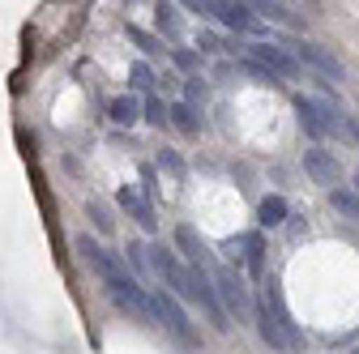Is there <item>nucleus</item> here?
Returning a JSON list of instances; mask_svg holds the SVG:
<instances>
[{"instance_id":"obj_8","label":"nucleus","mask_w":359,"mask_h":354,"mask_svg":"<svg viewBox=\"0 0 359 354\" xmlns=\"http://www.w3.org/2000/svg\"><path fill=\"white\" fill-rule=\"evenodd\" d=\"M295 60L299 64H308V69H317L321 77H330V81H342V60L330 52V48H321V43H295Z\"/></svg>"},{"instance_id":"obj_10","label":"nucleus","mask_w":359,"mask_h":354,"mask_svg":"<svg viewBox=\"0 0 359 354\" xmlns=\"http://www.w3.org/2000/svg\"><path fill=\"white\" fill-rule=\"evenodd\" d=\"M107 115L116 120V124H124V128H133L142 115H146V103L137 99V94H116L111 103H107Z\"/></svg>"},{"instance_id":"obj_24","label":"nucleus","mask_w":359,"mask_h":354,"mask_svg":"<svg viewBox=\"0 0 359 354\" xmlns=\"http://www.w3.org/2000/svg\"><path fill=\"white\" fill-rule=\"evenodd\" d=\"M171 56H175V64H180V69H193V64H197V56H193V52H171Z\"/></svg>"},{"instance_id":"obj_27","label":"nucleus","mask_w":359,"mask_h":354,"mask_svg":"<svg viewBox=\"0 0 359 354\" xmlns=\"http://www.w3.org/2000/svg\"><path fill=\"white\" fill-rule=\"evenodd\" d=\"M351 354H359V350H351Z\"/></svg>"},{"instance_id":"obj_13","label":"nucleus","mask_w":359,"mask_h":354,"mask_svg":"<svg viewBox=\"0 0 359 354\" xmlns=\"http://www.w3.org/2000/svg\"><path fill=\"white\" fill-rule=\"evenodd\" d=\"M175 248L189 256V264H205V260H210V256H205V243L197 239L193 227H175Z\"/></svg>"},{"instance_id":"obj_5","label":"nucleus","mask_w":359,"mask_h":354,"mask_svg":"<svg viewBox=\"0 0 359 354\" xmlns=\"http://www.w3.org/2000/svg\"><path fill=\"white\" fill-rule=\"evenodd\" d=\"M244 56L248 60H257L269 77H278V81H291V77H299V60L291 56V52H283V48H274V43H248L244 48Z\"/></svg>"},{"instance_id":"obj_4","label":"nucleus","mask_w":359,"mask_h":354,"mask_svg":"<svg viewBox=\"0 0 359 354\" xmlns=\"http://www.w3.org/2000/svg\"><path fill=\"white\" fill-rule=\"evenodd\" d=\"M77 252L90 260V269L103 278V286H107V282H120V278H137V274H133L116 252H107L99 239H90V235H77Z\"/></svg>"},{"instance_id":"obj_12","label":"nucleus","mask_w":359,"mask_h":354,"mask_svg":"<svg viewBox=\"0 0 359 354\" xmlns=\"http://www.w3.org/2000/svg\"><path fill=\"white\" fill-rule=\"evenodd\" d=\"M287 213H291V209H287V197L274 192V197H261V205H257V222H261V227H283Z\"/></svg>"},{"instance_id":"obj_23","label":"nucleus","mask_w":359,"mask_h":354,"mask_svg":"<svg viewBox=\"0 0 359 354\" xmlns=\"http://www.w3.org/2000/svg\"><path fill=\"white\" fill-rule=\"evenodd\" d=\"M184 94H189V103L197 107V103H205V85H201V81H189V85H184Z\"/></svg>"},{"instance_id":"obj_9","label":"nucleus","mask_w":359,"mask_h":354,"mask_svg":"<svg viewBox=\"0 0 359 354\" xmlns=\"http://www.w3.org/2000/svg\"><path fill=\"white\" fill-rule=\"evenodd\" d=\"M261 307H265V312L274 316V320H278V325H283V329H287V333H291V337L299 341V346H304V333H299V325L291 320V312H287V303H283L278 278H265V303H261Z\"/></svg>"},{"instance_id":"obj_6","label":"nucleus","mask_w":359,"mask_h":354,"mask_svg":"<svg viewBox=\"0 0 359 354\" xmlns=\"http://www.w3.org/2000/svg\"><path fill=\"white\" fill-rule=\"evenodd\" d=\"M227 256L236 264H244L252 278H261L265 274V239H261V231H248L240 239H227Z\"/></svg>"},{"instance_id":"obj_1","label":"nucleus","mask_w":359,"mask_h":354,"mask_svg":"<svg viewBox=\"0 0 359 354\" xmlns=\"http://www.w3.org/2000/svg\"><path fill=\"white\" fill-rule=\"evenodd\" d=\"M295 115L308 137H351V115H342L330 99H295Z\"/></svg>"},{"instance_id":"obj_18","label":"nucleus","mask_w":359,"mask_h":354,"mask_svg":"<svg viewBox=\"0 0 359 354\" xmlns=\"http://www.w3.org/2000/svg\"><path fill=\"white\" fill-rule=\"evenodd\" d=\"M128 269L137 274V282L150 274V248L146 243H128Z\"/></svg>"},{"instance_id":"obj_15","label":"nucleus","mask_w":359,"mask_h":354,"mask_svg":"<svg viewBox=\"0 0 359 354\" xmlns=\"http://www.w3.org/2000/svg\"><path fill=\"white\" fill-rule=\"evenodd\" d=\"M154 26H158V34H167V38H180V30H184V26H180V9L167 5V0L154 9Z\"/></svg>"},{"instance_id":"obj_17","label":"nucleus","mask_w":359,"mask_h":354,"mask_svg":"<svg viewBox=\"0 0 359 354\" xmlns=\"http://www.w3.org/2000/svg\"><path fill=\"white\" fill-rule=\"evenodd\" d=\"M128 81H133V94H154V73H150L146 60H137L128 69Z\"/></svg>"},{"instance_id":"obj_11","label":"nucleus","mask_w":359,"mask_h":354,"mask_svg":"<svg viewBox=\"0 0 359 354\" xmlns=\"http://www.w3.org/2000/svg\"><path fill=\"white\" fill-rule=\"evenodd\" d=\"M120 205L133 213V218H137V222H142V231H154L158 222H154V209H150V201L137 192V188H120Z\"/></svg>"},{"instance_id":"obj_19","label":"nucleus","mask_w":359,"mask_h":354,"mask_svg":"<svg viewBox=\"0 0 359 354\" xmlns=\"http://www.w3.org/2000/svg\"><path fill=\"white\" fill-rule=\"evenodd\" d=\"M146 120H150L154 128H167V124H171V115H167V107H163V103H158L154 94H146Z\"/></svg>"},{"instance_id":"obj_16","label":"nucleus","mask_w":359,"mask_h":354,"mask_svg":"<svg viewBox=\"0 0 359 354\" xmlns=\"http://www.w3.org/2000/svg\"><path fill=\"white\" fill-rule=\"evenodd\" d=\"M330 205H334L338 213H346L351 222H359V192H351V188H334V192H330Z\"/></svg>"},{"instance_id":"obj_21","label":"nucleus","mask_w":359,"mask_h":354,"mask_svg":"<svg viewBox=\"0 0 359 354\" xmlns=\"http://www.w3.org/2000/svg\"><path fill=\"white\" fill-rule=\"evenodd\" d=\"M86 213H90V218H95V227H99L103 235H107V231L116 227V222H111V213H107V209H103L99 201H90V205H86Z\"/></svg>"},{"instance_id":"obj_2","label":"nucleus","mask_w":359,"mask_h":354,"mask_svg":"<svg viewBox=\"0 0 359 354\" xmlns=\"http://www.w3.org/2000/svg\"><path fill=\"white\" fill-rule=\"evenodd\" d=\"M210 278H214L218 303L227 307V316H231L236 325H257V303H252V295H248L244 278L231 269V264H214V269H210Z\"/></svg>"},{"instance_id":"obj_14","label":"nucleus","mask_w":359,"mask_h":354,"mask_svg":"<svg viewBox=\"0 0 359 354\" xmlns=\"http://www.w3.org/2000/svg\"><path fill=\"white\" fill-rule=\"evenodd\" d=\"M167 115H171V124H175L180 132H189V137L201 128V120H197V107H193V103H171V107H167Z\"/></svg>"},{"instance_id":"obj_25","label":"nucleus","mask_w":359,"mask_h":354,"mask_svg":"<svg viewBox=\"0 0 359 354\" xmlns=\"http://www.w3.org/2000/svg\"><path fill=\"white\" fill-rule=\"evenodd\" d=\"M351 137L359 141V115H351Z\"/></svg>"},{"instance_id":"obj_20","label":"nucleus","mask_w":359,"mask_h":354,"mask_svg":"<svg viewBox=\"0 0 359 354\" xmlns=\"http://www.w3.org/2000/svg\"><path fill=\"white\" fill-rule=\"evenodd\" d=\"M128 38H133V43H137V48H142L146 56H158V52H163V48H158V43H154V38H150V34L142 30V26H128Z\"/></svg>"},{"instance_id":"obj_3","label":"nucleus","mask_w":359,"mask_h":354,"mask_svg":"<svg viewBox=\"0 0 359 354\" xmlns=\"http://www.w3.org/2000/svg\"><path fill=\"white\" fill-rule=\"evenodd\" d=\"M150 299H154V325H163L171 337H180L184 346H193V341H197L193 320L184 316V307L175 303V295H171V290H150Z\"/></svg>"},{"instance_id":"obj_26","label":"nucleus","mask_w":359,"mask_h":354,"mask_svg":"<svg viewBox=\"0 0 359 354\" xmlns=\"http://www.w3.org/2000/svg\"><path fill=\"white\" fill-rule=\"evenodd\" d=\"M355 192H359V171H355Z\"/></svg>"},{"instance_id":"obj_22","label":"nucleus","mask_w":359,"mask_h":354,"mask_svg":"<svg viewBox=\"0 0 359 354\" xmlns=\"http://www.w3.org/2000/svg\"><path fill=\"white\" fill-rule=\"evenodd\" d=\"M158 167H163V171H171V175H184V162H180L171 150H163V154H158Z\"/></svg>"},{"instance_id":"obj_7","label":"nucleus","mask_w":359,"mask_h":354,"mask_svg":"<svg viewBox=\"0 0 359 354\" xmlns=\"http://www.w3.org/2000/svg\"><path fill=\"white\" fill-rule=\"evenodd\" d=\"M304 171L312 175V184H321V188H330V192L342 184V167H338V158H334L330 150H317V146L304 150Z\"/></svg>"}]
</instances>
